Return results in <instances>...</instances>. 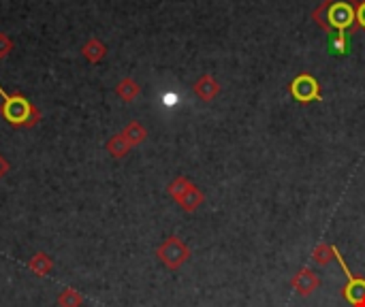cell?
<instances>
[{"label":"cell","mask_w":365,"mask_h":307,"mask_svg":"<svg viewBox=\"0 0 365 307\" xmlns=\"http://www.w3.org/2000/svg\"><path fill=\"white\" fill-rule=\"evenodd\" d=\"M354 16H357L354 0H325V3L312 13L314 22L327 32H331V30L348 32L354 24Z\"/></svg>","instance_id":"cell-1"},{"label":"cell","mask_w":365,"mask_h":307,"mask_svg":"<svg viewBox=\"0 0 365 307\" xmlns=\"http://www.w3.org/2000/svg\"><path fill=\"white\" fill-rule=\"evenodd\" d=\"M0 96H3V105H0V114L3 118L16 126V128H33L39 122V109L33 105V102L22 96V94H7L3 88H0Z\"/></svg>","instance_id":"cell-2"},{"label":"cell","mask_w":365,"mask_h":307,"mask_svg":"<svg viewBox=\"0 0 365 307\" xmlns=\"http://www.w3.org/2000/svg\"><path fill=\"white\" fill-rule=\"evenodd\" d=\"M167 190H169L171 198L180 205V207H182L186 214H195V212L201 207V205H203V200H205L203 192H201L188 177H184V175L175 177V179L167 186Z\"/></svg>","instance_id":"cell-3"},{"label":"cell","mask_w":365,"mask_h":307,"mask_svg":"<svg viewBox=\"0 0 365 307\" xmlns=\"http://www.w3.org/2000/svg\"><path fill=\"white\" fill-rule=\"evenodd\" d=\"M156 256H158V260H161L169 271H178V269H182V267L188 263V258H190V248L184 243V239L171 235V237H167V239L158 246Z\"/></svg>","instance_id":"cell-4"},{"label":"cell","mask_w":365,"mask_h":307,"mask_svg":"<svg viewBox=\"0 0 365 307\" xmlns=\"http://www.w3.org/2000/svg\"><path fill=\"white\" fill-rule=\"evenodd\" d=\"M291 94H293V98L297 102H303V105H306V102L323 100L318 81L312 75H308V73H303V75H299V77H295L291 81Z\"/></svg>","instance_id":"cell-5"},{"label":"cell","mask_w":365,"mask_h":307,"mask_svg":"<svg viewBox=\"0 0 365 307\" xmlns=\"http://www.w3.org/2000/svg\"><path fill=\"white\" fill-rule=\"evenodd\" d=\"M291 286H293V290H295V294H299V296H310V294H314L318 288H320V277L312 271V269H301V271H297L295 275H293V279H291Z\"/></svg>","instance_id":"cell-6"},{"label":"cell","mask_w":365,"mask_h":307,"mask_svg":"<svg viewBox=\"0 0 365 307\" xmlns=\"http://www.w3.org/2000/svg\"><path fill=\"white\" fill-rule=\"evenodd\" d=\"M195 94H197L201 100L212 102V100L220 94V83H218V79H216V77H212V75H203V77H199V79H197V83H195Z\"/></svg>","instance_id":"cell-7"},{"label":"cell","mask_w":365,"mask_h":307,"mask_svg":"<svg viewBox=\"0 0 365 307\" xmlns=\"http://www.w3.org/2000/svg\"><path fill=\"white\" fill-rule=\"evenodd\" d=\"M344 296L346 301H350V305H354L357 301L365 299V277H352V279H346V286H344Z\"/></svg>","instance_id":"cell-8"},{"label":"cell","mask_w":365,"mask_h":307,"mask_svg":"<svg viewBox=\"0 0 365 307\" xmlns=\"http://www.w3.org/2000/svg\"><path fill=\"white\" fill-rule=\"evenodd\" d=\"M28 269H30L37 277H45V275L54 269V260H52L45 252H37V254L28 260Z\"/></svg>","instance_id":"cell-9"},{"label":"cell","mask_w":365,"mask_h":307,"mask_svg":"<svg viewBox=\"0 0 365 307\" xmlns=\"http://www.w3.org/2000/svg\"><path fill=\"white\" fill-rule=\"evenodd\" d=\"M333 258H335V246H331V243L323 241L312 250V260L320 267H327Z\"/></svg>","instance_id":"cell-10"},{"label":"cell","mask_w":365,"mask_h":307,"mask_svg":"<svg viewBox=\"0 0 365 307\" xmlns=\"http://www.w3.org/2000/svg\"><path fill=\"white\" fill-rule=\"evenodd\" d=\"M133 145L127 141V137L124 135H115V137H111V141L107 143V150H109V154L113 156V158H124L127 154H129V150H131Z\"/></svg>","instance_id":"cell-11"},{"label":"cell","mask_w":365,"mask_h":307,"mask_svg":"<svg viewBox=\"0 0 365 307\" xmlns=\"http://www.w3.org/2000/svg\"><path fill=\"white\" fill-rule=\"evenodd\" d=\"M122 135L127 137V141L135 148V145H139V143H144L146 141V137H148V133H146V128L139 124V122H131L124 131H122Z\"/></svg>","instance_id":"cell-12"},{"label":"cell","mask_w":365,"mask_h":307,"mask_svg":"<svg viewBox=\"0 0 365 307\" xmlns=\"http://www.w3.org/2000/svg\"><path fill=\"white\" fill-rule=\"evenodd\" d=\"M58 305L60 307H81L83 305V296L75 288H64L58 294Z\"/></svg>","instance_id":"cell-13"},{"label":"cell","mask_w":365,"mask_h":307,"mask_svg":"<svg viewBox=\"0 0 365 307\" xmlns=\"http://www.w3.org/2000/svg\"><path fill=\"white\" fill-rule=\"evenodd\" d=\"M117 96H120L122 100H127V102L135 100V98L139 96V85H137V81H133V79H122L120 85H117Z\"/></svg>","instance_id":"cell-14"},{"label":"cell","mask_w":365,"mask_h":307,"mask_svg":"<svg viewBox=\"0 0 365 307\" xmlns=\"http://www.w3.org/2000/svg\"><path fill=\"white\" fill-rule=\"evenodd\" d=\"M329 52L335 56H344L348 52V32H335L329 39Z\"/></svg>","instance_id":"cell-15"},{"label":"cell","mask_w":365,"mask_h":307,"mask_svg":"<svg viewBox=\"0 0 365 307\" xmlns=\"http://www.w3.org/2000/svg\"><path fill=\"white\" fill-rule=\"evenodd\" d=\"M354 22H357V26H359V28H363V30H365V0H363V3H359V5H357Z\"/></svg>","instance_id":"cell-16"},{"label":"cell","mask_w":365,"mask_h":307,"mask_svg":"<svg viewBox=\"0 0 365 307\" xmlns=\"http://www.w3.org/2000/svg\"><path fill=\"white\" fill-rule=\"evenodd\" d=\"M7 171H9V162H7L3 156H0V179H3V177L7 175Z\"/></svg>","instance_id":"cell-17"},{"label":"cell","mask_w":365,"mask_h":307,"mask_svg":"<svg viewBox=\"0 0 365 307\" xmlns=\"http://www.w3.org/2000/svg\"><path fill=\"white\" fill-rule=\"evenodd\" d=\"M352 307H365V299H361V301H357V303H354Z\"/></svg>","instance_id":"cell-18"}]
</instances>
